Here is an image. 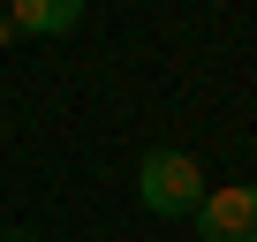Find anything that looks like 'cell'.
Masks as SVG:
<instances>
[{
  "label": "cell",
  "instance_id": "1",
  "mask_svg": "<svg viewBox=\"0 0 257 242\" xmlns=\"http://www.w3.org/2000/svg\"><path fill=\"white\" fill-rule=\"evenodd\" d=\"M204 167L189 159V152H174V144H159V152H144L137 159V204L144 212H159V219H182V212H197L204 204Z\"/></svg>",
  "mask_w": 257,
  "mask_h": 242
},
{
  "label": "cell",
  "instance_id": "2",
  "mask_svg": "<svg viewBox=\"0 0 257 242\" xmlns=\"http://www.w3.org/2000/svg\"><path fill=\"white\" fill-rule=\"evenodd\" d=\"M189 219H197V242H257V182L204 189V204Z\"/></svg>",
  "mask_w": 257,
  "mask_h": 242
},
{
  "label": "cell",
  "instance_id": "3",
  "mask_svg": "<svg viewBox=\"0 0 257 242\" xmlns=\"http://www.w3.org/2000/svg\"><path fill=\"white\" fill-rule=\"evenodd\" d=\"M83 8L91 0H8V23H16V38H68L83 23Z\"/></svg>",
  "mask_w": 257,
  "mask_h": 242
},
{
  "label": "cell",
  "instance_id": "4",
  "mask_svg": "<svg viewBox=\"0 0 257 242\" xmlns=\"http://www.w3.org/2000/svg\"><path fill=\"white\" fill-rule=\"evenodd\" d=\"M0 46H16V23H8V8H0Z\"/></svg>",
  "mask_w": 257,
  "mask_h": 242
},
{
  "label": "cell",
  "instance_id": "5",
  "mask_svg": "<svg viewBox=\"0 0 257 242\" xmlns=\"http://www.w3.org/2000/svg\"><path fill=\"white\" fill-rule=\"evenodd\" d=\"M0 242H38V234H31V227H8V234H0Z\"/></svg>",
  "mask_w": 257,
  "mask_h": 242
}]
</instances>
